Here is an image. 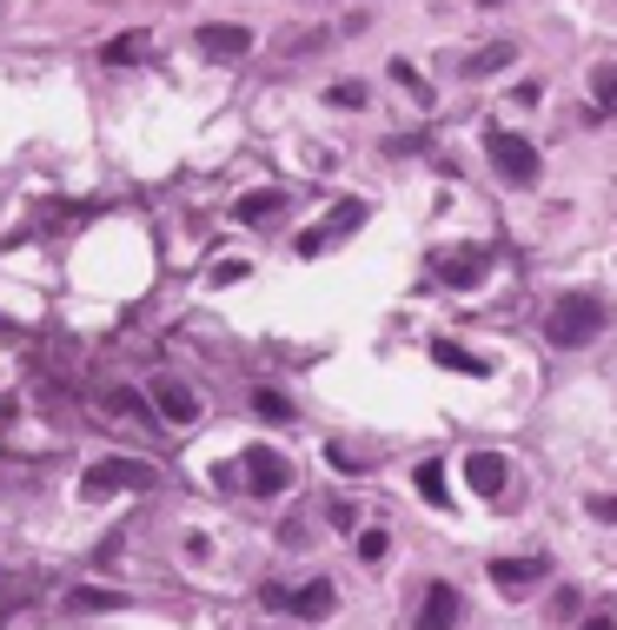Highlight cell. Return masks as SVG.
<instances>
[{"mask_svg":"<svg viewBox=\"0 0 617 630\" xmlns=\"http://www.w3.org/2000/svg\"><path fill=\"white\" fill-rule=\"evenodd\" d=\"M605 326H611V306H605V292L578 286V292H558V299H552V312H545V345H558V352H578V345H592Z\"/></svg>","mask_w":617,"mask_h":630,"instance_id":"obj_1","label":"cell"},{"mask_svg":"<svg viewBox=\"0 0 617 630\" xmlns=\"http://www.w3.org/2000/svg\"><path fill=\"white\" fill-rule=\"evenodd\" d=\"M385 551H392V538H385V531H366V538H359V558H366V565H379Z\"/></svg>","mask_w":617,"mask_h":630,"instance_id":"obj_23","label":"cell"},{"mask_svg":"<svg viewBox=\"0 0 617 630\" xmlns=\"http://www.w3.org/2000/svg\"><path fill=\"white\" fill-rule=\"evenodd\" d=\"M359 226H366V199H339V206L319 219V233H306V239H299V252H306V259H319L332 239H346V233H359Z\"/></svg>","mask_w":617,"mask_h":630,"instance_id":"obj_6","label":"cell"},{"mask_svg":"<svg viewBox=\"0 0 617 630\" xmlns=\"http://www.w3.org/2000/svg\"><path fill=\"white\" fill-rule=\"evenodd\" d=\"M266 611H286V618H299V624H326V618L339 611V591H332L326 578H312V585H299V591L266 585Z\"/></svg>","mask_w":617,"mask_h":630,"instance_id":"obj_4","label":"cell"},{"mask_svg":"<svg viewBox=\"0 0 617 630\" xmlns=\"http://www.w3.org/2000/svg\"><path fill=\"white\" fill-rule=\"evenodd\" d=\"M392 73H399V86H405V93H412V100H432V86H425V80H419V73H412V66H405V60H392Z\"/></svg>","mask_w":617,"mask_h":630,"instance_id":"obj_21","label":"cell"},{"mask_svg":"<svg viewBox=\"0 0 617 630\" xmlns=\"http://www.w3.org/2000/svg\"><path fill=\"white\" fill-rule=\"evenodd\" d=\"M552 618H558V624H572V618H578V591H572V585H565V591H552Z\"/></svg>","mask_w":617,"mask_h":630,"instance_id":"obj_24","label":"cell"},{"mask_svg":"<svg viewBox=\"0 0 617 630\" xmlns=\"http://www.w3.org/2000/svg\"><path fill=\"white\" fill-rule=\"evenodd\" d=\"M592 518H605V525H617V498H592Z\"/></svg>","mask_w":617,"mask_h":630,"instance_id":"obj_25","label":"cell"},{"mask_svg":"<svg viewBox=\"0 0 617 630\" xmlns=\"http://www.w3.org/2000/svg\"><path fill=\"white\" fill-rule=\"evenodd\" d=\"M80 492H86V498H113V492H153V465H140V458H100V465H86Z\"/></svg>","mask_w":617,"mask_h":630,"instance_id":"obj_5","label":"cell"},{"mask_svg":"<svg viewBox=\"0 0 617 630\" xmlns=\"http://www.w3.org/2000/svg\"><path fill=\"white\" fill-rule=\"evenodd\" d=\"M326 100H332V106H366V80H339Z\"/></svg>","mask_w":617,"mask_h":630,"instance_id":"obj_20","label":"cell"},{"mask_svg":"<svg viewBox=\"0 0 617 630\" xmlns=\"http://www.w3.org/2000/svg\"><path fill=\"white\" fill-rule=\"evenodd\" d=\"M592 93H598V106L611 113L617 106V66H592Z\"/></svg>","mask_w":617,"mask_h":630,"instance_id":"obj_19","label":"cell"},{"mask_svg":"<svg viewBox=\"0 0 617 630\" xmlns=\"http://www.w3.org/2000/svg\"><path fill=\"white\" fill-rule=\"evenodd\" d=\"M153 405H160L166 425H193V419H199V392L179 385V379H153Z\"/></svg>","mask_w":617,"mask_h":630,"instance_id":"obj_8","label":"cell"},{"mask_svg":"<svg viewBox=\"0 0 617 630\" xmlns=\"http://www.w3.org/2000/svg\"><path fill=\"white\" fill-rule=\"evenodd\" d=\"M133 60H146V33H120V40H106V66H133Z\"/></svg>","mask_w":617,"mask_h":630,"instance_id":"obj_15","label":"cell"},{"mask_svg":"<svg viewBox=\"0 0 617 630\" xmlns=\"http://www.w3.org/2000/svg\"><path fill=\"white\" fill-rule=\"evenodd\" d=\"M432 359H439V365H452V372H485V359H479V352H465V345H452V339H439V345H432Z\"/></svg>","mask_w":617,"mask_h":630,"instance_id":"obj_16","label":"cell"},{"mask_svg":"<svg viewBox=\"0 0 617 630\" xmlns=\"http://www.w3.org/2000/svg\"><path fill=\"white\" fill-rule=\"evenodd\" d=\"M578 630H617V611H598V618H585Z\"/></svg>","mask_w":617,"mask_h":630,"instance_id":"obj_26","label":"cell"},{"mask_svg":"<svg viewBox=\"0 0 617 630\" xmlns=\"http://www.w3.org/2000/svg\"><path fill=\"white\" fill-rule=\"evenodd\" d=\"M512 60H518V47H512V40H498V47H479V53L465 60V73H472V80H485V73H498V66H512Z\"/></svg>","mask_w":617,"mask_h":630,"instance_id":"obj_14","label":"cell"},{"mask_svg":"<svg viewBox=\"0 0 617 630\" xmlns=\"http://www.w3.org/2000/svg\"><path fill=\"white\" fill-rule=\"evenodd\" d=\"M485 159H492V173L512 179V186H532V179L545 173V159H538V146H532L525 133H485Z\"/></svg>","mask_w":617,"mask_h":630,"instance_id":"obj_3","label":"cell"},{"mask_svg":"<svg viewBox=\"0 0 617 630\" xmlns=\"http://www.w3.org/2000/svg\"><path fill=\"white\" fill-rule=\"evenodd\" d=\"M286 206H292L286 186H259V193H246V199L233 206V219H239V226H266V219H279Z\"/></svg>","mask_w":617,"mask_h":630,"instance_id":"obj_10","label":"cell"},{"mask_svg":"<svg viewBox=\"0 0 617 630\" xmlns=\"http://www.w3.org/2000/svg\"><path fill=\"white\" fill-rule=\"evenodd\" d=\"M545 558H492V585L498 591H525V585H545Z\"/></svg>","mask_w":617,"mask_h":630,"instance_id":"obj_12","label":"cell"},{"mask_svg":"<svg viewBox=\"0 0 617 630\" xmlns=\"http://www.w3.org/2000/svg\"><path fill=\"white\" fill-rule=\"evenodd\" d=\"M219 485L226 492H292V465H286V452H272V445H253L239 465H226L219 472Z\"/></svg>","mask_w":617,"mask_h":630,"instance_id":"obj_2","label":"cell"},{"mask_svg":"<svg viewBox=\"0 0 617 630\" xmlns=\"http://www.w3.org/2000/svg\"><path fill=\"white\" fill-rule=\"evenodd\" d=\"M459 611H465L459 591H452V585H432V591H425V611H419V624L412 630H452L459 624Z\"/></svg>","mask_w":617,"mask_h":630,"instance_id":"obj_13","label":"cell"},{"mask_svg":"<svg viewBox=\"0 0 617 630\" xmlns=\"http://www.w3.org/2000/svg\"><path fill=\"white\" fill-rule=\"evenodd\" d=\"M465 478H472V492H485V498H505V485H512V465H505L498 452H472V458H465Z\"/></svg>","mask_w":617,"mask_h":630,"instance_id":"obj_11","label":"cell"},{"mask_svg":"<svg viewBox=\"0 0 617 630\" xmlns=\"http://www.w3.org/2000/svg\"><path fill=\"white\" fill-rule=\"evenodd\" d=\"M233 279H253V266L246 259H219L213 266V286H233Z\"/></svg>","mask_w":617,"mask_h":630,"instance_id":"obj_22","label":"cell"},{"mask_svg":"<svg viewBox=\"0 0 617 630\" xmlns=\"http://www.w3.org/2000/svg\"><path fill=\"white\" fill-rule=\"evenodd\" d=\"M485 266H492V252H485V246L445 252V259H439V286H459V292H465V286H479V279H485Z\"/></svg>","mask_w":617,"mask_h":630,"instance_id":"obj_9","label":"cell"},{"mask_svg":"<svg viewBox=\"0 0 617 630\" xmlns=\"http://www.w3.org/2000/svg\"><path fill=\"white\" fill-rule=\"evenodd\" d=\"M419 492H425L432 505H445V465H439V458H425V465H419Z\"/></svg>","mask_w":617,"mask_h":630,"instance_id":"obj_18","label":"cell"},{"mask_svg":"<svg viewBox=\"0 0 617 630\" xmlns=\"http://www.w3.org/2000/svg\"><path fill=\"white\" fill-rule=\"evenodd\" d=\"M253 412L272 419V425H292V399L286 392H253Z\"/></svg>","mask_w":617,"mask_h":630,"instance_id":"obj_17","label":"cell"},{"mask_svg":"<svg viewBox=\"0 0 617 630\" xmlns=\"http://www.w3.org/2000/svg\"><path fill=\"white\" fill-rule=\"evenodd\" d=\"M199 53H206L213 66H233V60H246V53H253V33H246V27L213 20V27H199Z\"/></svg>","mask_w":617,"mask_h":630,"instance_id":"obj_7","label":"cell"}]
</instances>
